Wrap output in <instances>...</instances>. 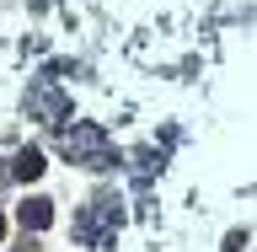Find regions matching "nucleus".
<instances>
[{
  "mask_svg": "<svg viewBox=\"0 0 257 252\" xmlns=\"http://www.w3.org/2000/svg\"><path fill=\"white\" fill-rule=\"evenodd\" d=\"M64 156L80 161V166H91V172H107L112 161H118L112 145H107V134H102L96 124H75L70 129V134H64Z\"/></svg>",
  "mask_w": 257,
  "mask_h": 252,
  "instance_id": "f257e3e1",
  "label": "nucleus"
},
{
  "mask_svg": "<svg viewBox=\"0 0 257 252\" xmlns=\"http://www.w3.org/2000/svg\"><path fill=\"white\" fill-rule=\"evenodd\" d=\"M32 113H38L43 124H64V118H70V102H64L54 86H38V92H32Z\"/></svg>",
  "mask_w": 257,
  "mask_h": 252,
  "instance_id": "f03ea898",
  "label": "nucleus"
},
{
  "mask_svg": "<svg viewBox=\"0 0 257 252\" xmlns=\"http://www.w3.org/2000/svg\"><path fill=\"white\" fill-rule=\"evenodd\" d=\"M16 177H22V183H38V177H43V150H22V156H16V166H11Z\"/></svg>",
  "mask_w": 257,
  "mask_h": 252,
  "instance_id": "7ed1b4c3",
  "label": "nucleus"
},
{
  "mask_svg": "<svg viewBox=\"0 0 257 252\" xmlns=\"http://www.w3.org/2000/svg\"><path fill=\"white\" fill-rule=\"evenodd\" d=\"M48 220H54V204H48V199H27V204H22V225H32V231H43Z\"/></svg>",
  "mask_w": 257,
  "mask_h": 252,
  "instance_id": "20e7f679",
  "label": "nucleus"
},
{
  "mask_svg": "<svg viewBox=\"0 0 257 252\" xmlns=\"http://www.w3.org/2000/svg\"><path fill=\"white\" fill-rule=\"evenodd\" d=\"M0 236H6V220H0Z\"/></svg>",
  "mask_w": 257,
  "mask_h": 252,
  "instance_id": "39448f33",
  "label": "nucleus"
},
{
  "mask_svg": "<svg viewBox=\"0 0 257 252\" xmlns=\"http://www.w3.org/2000/svg\"><path fill=\"white\" fill-rule=\"evenodd\" d=\"M27 252H32V247H27Z\"/></svg>",
  "mask_w": 257,
  "mask_h": 252,
  "instance_id": "423d86ee",
  "label": "nucleus"
}]
</instances>
